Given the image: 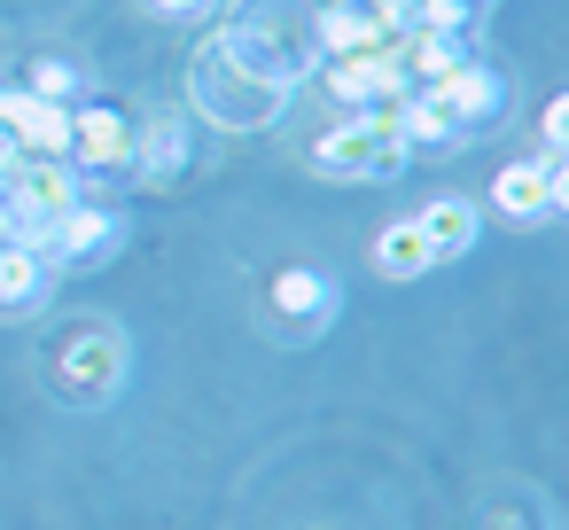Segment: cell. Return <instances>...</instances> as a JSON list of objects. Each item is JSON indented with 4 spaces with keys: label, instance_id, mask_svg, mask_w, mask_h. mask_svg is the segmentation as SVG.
I'll list each match as a JSON object with an SVG mask.
<instances>
[{
    "label": "cell",
    "instance_id": "1",
    "mask_svg": "<svg viewBox=\"0 0 569 530\" xmlns=\"http://www.w3.org/2000/svg\"><path fill=\"white\" fill-rule=\"evenodd\" d=\"M406 157L413 149L398 141V110H351L312 149V164L320 172H343V180H390V172H406Z\"/></svg>",
    "mask_w": 569,
    "mask_h": 530
},
{
    "label": "cell",
    "instance_id": "2",
    "mask_svg": "<svg viewBox=\"0 0 569 530\" xmlns=\"http://www.w3.org/2000/svg\"><path fill=\"white\" fill-rule=\"evenodd\" d=\"M328 94L336 102H351V110H398L413 87H406V71H398V56H328Z\"/></svg>",
    "mask_w": 569,
    "mask_h": 530
},
{
    "label": "cell",
    "instance_id": "3",
    "mask_svg": "<svg viewBox=\"0 0 569 530\" xmlns=\"http://www.w3.org/2000/svg\"><path fill=\"white\" fill-rule=\"evenodd\" d=\"M71 157H79V172H118V164L141 157V133H133L126 110H79L71 118Z\"/></svg>",
    "mask_w": 569,
    "mask_h": 530
},
{
    "label": "cell",
    "instance_id": "4",
    "mask_svg": "<svg viewBox=\"0 0 569 530\" xmlns=\"http://www.w3.org/2000/svg\"><path fill=\"white\" fill-rule=\"evenodd\" d=\"M460 118L445 110V94H429V87H413L406 102H398V141L406 149H460Z\"/></svg>",
    "mask_w": 569,
    "mask_h": 530
},
{
    "label": "cell",
    "instance_id": "5",
    "mask_svg": "<svg viewBox=\"0 0 569 530\" xmlns=\"http://www.w3.org/2000/svg\"><path fill=\"white\" fill-rule=\"evenodd\" d=\"M429 94H445V110H452L460 126H483V118H499V102H507L499 71H483V63H460V71H452V79H437Z\"/></svg>",
    "mask_w": 569,
    "mask_h": 530
},
{
    "label": "cell",
    "instance_id": "6",
    "mask_svg": "<svg viewBox=\"0 0 569 530\" xmlns=\"http://www.w3.org/2000/svg\"><path fill=\"white\" fill-rule=\"evenodd\" d=\"M413 227H421V242H429V258H437V266L476 250V203H468V196H437Z\"/></svg>",
    "mask_w": 569,
    "mask_h": 530
},
{
    "label": "cell",
    "instance_id": "7",
    "mask_svg": "<svg viewBox=\"0 0 569 530\" xmlns=\"http://www.w3.org/2000/svg\"><path fill=\"white\" fill-rule=\"evenodd\" d=\"M468 56H460V40L452 32H406L398 40V71H406V87H437V79H452Z\"/></svg>",
    "mask_w": 569,
    "mask_h": 530
},
{
    "label": "cell",
    "instance_id": "8",
    "mask_svg": "<svg viewBox=\"0 0 569 530\" xmlns=\"http://www.w3.org/2000/svg\"><path fill=\"white\" fill-rule=\"evenodd\" d=\"M375 266L390 273V281H421L437 258H429V242H421V227L413 219H398V227H382V242H375Z\"/></svg>",
    "mask_w": 569,
    "mask_h": 530
},
{
    "label": "cell",
    "instance_id": "9",
    "mask_svg": "<svg viewBox=\"0 0 569 530\" xmlns=\"http://www.w3.org/2000/svg\"><path fill=\"white\" fill-rule=\"evenodd\" d=\"M273 304H281L289 320H328V312H336V289H328L320 273H281V281H273Z\"/></svg>",
    "mask_w": 569,
    "mask_h": 530
},
{
    "label": "cell",
    "instance_id": "10",
    "mask_svg": "<svg viewBox=\"0 0 569 530\" xmlns=\"http://www.w3.org/2000/svg\"><path fill=\"white\" fill-rule=\"evenodd\" d=\"M40 289H48V258L0 250V304H40Z\"/></svg>",
    "mask_w": 569,
    "mask_h": 530
},
{
    "label": "cell",
    "instance_id": "11",
    "mask_svg": "<svg viewBox=\"0 0 569 530\" xmlns=\"http://www.w3.org/2000/svg\"><path fill=\"white\" fill-rule=\"evenodd\" d=\"M398 24H406V32H452V40H460V24H468V0H406V9H398Z\"/></svg>",
    "mask_w": 569,
    "mask_h": 530
},
{
    "label": "cell",
    "instance_id": "12",
    "mask_svg": "<svg viewBox=\"0 0 569 530\" xmlns=\"http://www.w3.org/2000/svg\"><path fill=\"white\" fill-rule=\"evenodd\" d=\"M24 94H40V102H71V94H79V71L56 63V56H40V63L24 71Z\"/></svg>",
    "mask_w": 569,
    "mask_h": 530
},
{
    "label": "cell",
    "instance_id": "13",
    "mask_svg": "<svg viewBox=\"0 0 569 530\" xmlns=\"http://www.w3.org/2000/svg\"><path fill=\"white\" fill-rule=\"evenodd\" d=\"M180 149H188V141H180V126H157V133H149V157H133V164H141L149 180H164V172L180 164Z\"/></svg>",
    "mask_w": 569,
    "mask_h": 530
},
{
    "label": "cell",
    "instance_id": "14",
    "mask_svg": "<svg viewBox=\"0 0 569 530\" xmlns=\"http://www.w3.org/2000/svg\"><path fill=\"white\" fill-rule=\"evenodd\" d=\"M149 9H157V17H211L219 0H149Z\"/></svg>",
    "mask_w": 569,
    "mask_h": 530
},
{
    "label": "cell",
    "instance_id": "15",
    "mask_svg": "<svg viewBox=\"0 0 569 530\" xmlns=\"http://www.w3.org/2000/svg\"><path fill=\"white\" fill-rule=\"evenodd\" d=\"M561 126H569V110H561V102H546V126H538V133H546V149H561Z\"/></svg>",
    "mask_w": 569,
    "mask_h": 530
},
{
    "label": "cell",
    "instance_id": "16",
    "mask_svg": "<svg viewBox=\"0 0 569 530\" xmlns=\"http://www.w3.org/2000/svg\"><path fill=\"white\" fill-rule=\"evenodd\" d=\"M17 227H24V219H17L9 203H0V250H24V242H17Z\"/></svg>",
    "mask_w": 569,
    "mask_h": 530
},
{
    "label": "cell",
    "instance_id": "17",
    "mask_svg": "<svg viewBox=\"0 0 569 530\" xmlns=\"http://www.w3.org/2000/svg\"><path fill=\"white\" fill-rule=\"evenodd\" d=\"M9 157H17V149H9V141H0V164H9Z\"/></svg>",
    "mask_w": 569,
    "mask_h": 530
}]
</instances>
